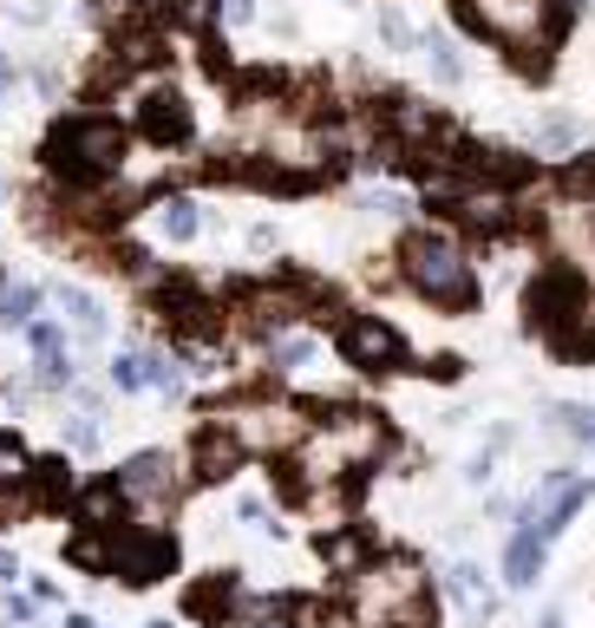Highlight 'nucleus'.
<instances>
[{
    "mask_svg": "<svg viewBox=\"0 0 595 628\" xmlns=\"http://www.w3.org/2000/svg\"><path fill=\"white\" fill-rule=\"evenodd\" d=\"M426 66H432V79H439V85H459V79H465V66H459V46H452V39H426Z\"/></svg>",
    "mask_w": 595,
    "mask_h": 628,
    "instance_id": "412c9836",
    "label": "nucleus"
},
{
    "mask_svg": "<svg viewBox=\"0 0 595 628\" xmlns=\"http://www.w3.org/2000/svg\"><path fill=\"white\" fill-rule=\"evenodd\" d=\"M590 229H595V203H590Z\"/></svg>",
    "mask_w": 595,
    "mask_h": 628,
    "instance_id": "e433bc0d",
    "label": "nucleus"
},
{
    "mask_svg": "<svg viewBox=\"0 0 595 628\" xmlns=\"http://www.w3.org/2000/svg\"><path fill=\"white\" fill-rule=\"evenodd\" d=\"M242 446H236V433L216 419V426H203L197 433V446H190V465H197V478H210V485H223V478H236L242 472Z\"/></svg>",
    "mask_w": 595,
    "mask_h": 628,
    "instance_id": "9d476101",
    "label": "nucleus"
},
{
    "mask_svg": "<svg viewBox=\"0 0 595 628\" xmlns=\"http://www.w3.org/2000/svg\"><path fill=\"white\" fill-rule=\"evenodd\" d=\"M386 452V426L373 413H334V419H308L301 446H295V478L308 485H347L354 472H367Z\"/></svg>",
    "mask_w": 595,
    "mask_h": 628,
    "instance_id": "f257e3e1",
    "label": "nucleus"
},
{
    "mask_svg": "<svg viewBox=\"0 0 595 628\" xmlns=\"http://www.w3.org/2000/svg\"><path fill=\"white\" fill-rule=\"evenodd\" d=\"M111 485H118V498H124V524H138V531H170V505H177V491H183V472H177L170 452H138V459H124V465L111 472Z\"/></svg>",
    "mask_w": 595,
    "mask_h": 628,
    "instance_id": "423d86ee",
    "label": "nucleus"
},
{
    "mask_svg": "<svg viewBox=\"0 0 595 628\" xmlns=\"http://www.w3.org/2000/svg\"><path fill=\"white\" fill-rule=\"evenodd\" d=\"M66 628H92V616H79V609H72V616H66Z\"/></svg>",
    "mask_w": 595,
    "mask_h": 628,
    "instance_id": "f704fd0d",
    "label": "nucleus"
},
{
    "mask_svg": "<svg viewBox=\"0 0 595 628\" xmlns=\"http://www.w3.org/2000/svg\"><path fill=\"white\" fill-rule=\"evenodd\" d=\"M590 452H595V439H590Z\"/></svg>",
    "mask_w": 595,
    "mask_h": 628,
    "instance_id": "4c0bfd02",
    "label": "nucleus"
},
{
    "mask_svg": "<svg viewBox=\"0 0 595 628\" xmlns=\"http://www.w3.org/2000/svg\"><path fill=\"white\" fill-rule=\"evenodd\" d=\"M66 446H72V452H98V426H92V419H72V426H66Z\"/></svg>",
    "mask_w": 595,
    "mask_h": 628,
    "instance_id": "cd10ccee",
    "label": "nucleus"
},
{
    "mask_svg": "<svg viewBox=\"0 0 595 628\" xmlns=\"http://www.w3.org/2000/svg\"><path fill=\"white\" fill-rule=\"evenodd\" d=\"M33 308H39V288H13V295L0 301V328H26Z\"/></svg>",
    "mask_w": 595,
    "mask_h": 628,
    "instance_id": "393cba45",
    "label": "nucleus"
},
{
    "mask_svg": "<svg viewBox=\"0 0 595 628\" xmlns=\"http://www.w3.org/2000/svg\"><path fill=\"white\" fill-rule=\"evenodd\" d=\"M544 550H550V537H544L531 518H517V531H511V544H504V583H511V590H531V583L544 577Z\"/></svg>",
    "mask_w": 595,
    "mask_h": 628,
    "instance_id": "f8f14e48",
    "label": "nucleus"
},
{
    "mask_svg": "<svg viewBox=\"0 0 595 628\" xmlns=\"http://www.w3.org/2000/svg\"><path fill=\"white\" fill-rule=\"evenodd\" d=\"M269 354H275V367H282V374H308V367H314V354H321V341L295 321V328H282V334H269Z\"/></svg>",
    "mask_w": 595,
    "mask_h": 628,
    "instance_id": "2eb2a0df",
    "label": "nucleus"
},
{
    "mask_svg": "<svg viewBox=\"0 0 595 628\" xmlns=\"http://www.w3.org/2000/svg\"><path fill=\"white\" fill-rule=\"evenodd\" d=\"M223 426L236 433V446H242L249 459H288V452L301 446V433H308V413H301V406H282V400H249V406H236Z\"/></svg>",
    "mask_w": 595,
    "mask_h": 628,
    "instance_id": "0eeeda50",
    "label": "nucleus"
},
{
    "mask_svg": "<svg viewBox=\"0 0 595 628\" xmlns=\"http://www.w3.org/2000/svg\"><path fill=\"white\" fill-rule=\"evenodd\" d=\"M111 380H118L124 393H138V354H118V360H111Z\"/></svg>",
    "mask_w": 595,
    "mask_h": 628,
    "instance_id": "c756f323",
    "label": "nucleus"
},
{
    "mask_svg": "<svg viewBox=\"0 0 595 628\" xmlns=\"http://www.w3.org/2000/svg\"><path fill=\"white\" fill-rule=\"evenodd\" d=\"M223 20H229V26H242V20H255V0H223Z\"/></svg>",
    "mask_w": 595,
    "mask_h": 628,
    "instance_id": "7c9ffc66",
    "label": "nucleus"
},
{
    "mask_svg": "<svg viewBox=\"0 0 595 628\" xmlns=\"http://www.w3.org/2000/svg\"><path fill=\"white\" fill-rule=\"evenodd\" d=\"M295 628H360V616L354 609H334V603H301Z\"/></svg>",
    "mask_w": 595,
    "mask_h": 628,
    "instance_id": "aec40b11",
    "label": "nucleus"
},
{
    "mask_svg": "<svg viewBox=\"0 0 595 628\" xmlns=\"http://www.w3.org/2000/svg\"><path fill=\"white\" fill-rule=\"evenodd\" d=\"M360 628H439L426 570L413 557H367L354 570V603H347Z\"/></svg>",
    "mask_w": 595,
    "mask_h": 628,
    "instance_id": "f03ea898",
    "label": "nucleus"
},
{
    "mask_svg": "<svg viewBox=\"0 0 595 628\" xmlns=\"http://www.w3.org/2000/svg\"><path fill=\"white\" fill-rule=\"evenodd\" d=\"M557 347H563V354H583V360H595V288H590V295H576V308L563 315V328H557Z\"/></svg>",
    "mask_w": 595,
    "mask_h": 628,
    "instance_id": "4468645a",
    "label": "nucleus"
},
{
    "mask_svg": "<svg viewBox=\"0 0 595 628\" xmlns=\"http://www.w3.org/2000/svg\"><path fill=\"white\" fill-rule=\"evenodd\" d=\"M33 387L39 393H66L72 387V354H66V334L52 321L33 328Z\"/></svg>",
    "mask_w": 595,
    "mask_h": 628,
    "instance_id": "9b49d317",
    "label": "nucleus"
},
{
    "mask_svg": "<svg viewBox=\"0 0 595 628\" xmlns=\"http://www.w3.org/2000/svg\"><path fill=\"white\" fill-rule=\"evenodd\" d=\"M79 524H85V531H118V524H124V498H118L111 478L79 491Z\"/></svg>",
    "mask_w": 595,
    "mask_h": 628,
    "instance_id": "ddd939ff",
    "label": "nucleus"
},
{
    "mask_svg": "<svg viewBox=\"0 0 595 628\" xmlns=\"http://www.w3.org/2000/svg\"><path fill=\"white\" fill-rule=\"evenodd\" d=\"M13 577H20V557H13V550H0V583H13Z\"/></svg>",
    "mask_w": 595,
    "mask_h": 628,
    "instance_id": "473e14b6",
    "label": "nucleus"
},
{
    "mask_svg": "<svg viewBox=\"0 0 595 628\" xmlns=\"http://www.w3.org/2000/svg\"><path fill=\"white\" fill-rule=\"evenodd\" d=\"M52 301H59V308L72 315V328H79V334H92V341L105 334V308H98V301H92L85 288H72V282H59V288H52Z\"/></svg>",
    "mask_w": 595,
    "mask_h": 628,
    "instance_id": "f3484780",
    "label": "nucleus"
},
{
    "mask_svg": "<svg viewBox=\"0 0 595 628\" xmlns=\"http://www.w3.org/2000/svg\"><path fill=\"white\" fill-rule=\"evenodd\" d=\"M131 7H138V0H98V13H105V20H124Z\"/></svg>",
    "mask_w": 595,
    "mask_h": 628,
    "instance_id": "2f4dec72",
    "label": "nucleus"
},
{
    "mask_svg": "<svg viewBox=\"0 0 595 628\" xmlns=\"http://www.w3.org/2000/svg\"><path fill=\"white\" fill-rule=\"evenodd\" d=\"M400 275L432 301V308H472L478 301V275L465 262V242L452 229H413L400 249Z\"/></svg>",
    "mask_w": 595,
    "mask_h": 628,
    "instance_id": "20e7f679",
    "label": "nucleus"
},
{
    "mask_svg": "<svg viewBox=\"0 0 595 628\" xmlns=\"http://www.w3.org/2000/svg\"><path fill=\"white\" fill-rule=\"evenodd\" d=\"M242 628H295V603H288V596H262V603L242 616Z\"/></svg>",
    "mask_w": 595,
    "mask_h": 628,
    "instance_id": "4be33fe9",
    "label": "nucleus"
},
{
    "mask_svg": "<svg viewBox=\"0 0 595 628\" xmlns=\"http://www.w3.org/2000/svg\"><path fill=\"white\" fill-rule=\"evenodd\" d=\"M544 628H563V616H544Z\"/></svg>",
    "mask_w": 595,
    "mask_h": 628,
    "instance_id": "c9c22d12",
    "label": "nucleus"
},
{
    "mask_svg": "<svg viewBox=\"0 0 595 628\" xmlns=\"http://www.w3.org/2000/svg\"><path fill=\"white\" fill-rule=\"evenodd\" d=\"M138 387H151V393H177V367H170L164 354H138Z\"/></svg>",
    "mask_w": 595,
    "mask_h": 628,
    "instance_id": "5701e85b",
    "label": "nucleus"
},
{
    "mask_svg": "<svg viewBox=\"0 0 595 628\" xmlns=\"http://www.w3.org/2000/svg\"><path fill=\"white\" fill-rule=\"evenodd\" d=\"M229 609H236V583H229V577L190 583V616H197V623H229Z\"/></svg>",
    "mask_w": 595,
    "mask_h": 628,
    "instance_id": "dca6fc26",
    "label": "nucleus"
},
{
    "mask_svg": "<svg viewBox=\"0 0 595 628\" xmlns=\"http://www.w3.org/2000/svg\"><path fill=\"white\" fill-rule=\"evenodd\" d=\"M557 419L570 439H595V406H557Z\"/></svg>",
    "mask_w": 595,
    "mask_h": 628,
    "instance_id": "a878e982",
    "label": "nucleus"
},
{
    "mask_svg": "<svg viewBox=\"0 0 595 628\" xmlns=\"http://www.w3.org/2000/svg\"><path fill=\"white\" fill-rule=\"evenodd\" d=\"M157 229H164L170 242H197V236H203V210H197L190 197H170V203L157 210Z\"/></svg>",
    "mask_w": 595,
    "mask_h": 628,
    "instance_id": "a211bd4d",
    "label": "nucleus"
},
{
    "mask_svg": "<svg viewBox=\"0 0 595 628\" xmlns=\"http://www.w3.org/2000/svg\"><path fill=\"white\" fill-rule=\"evenodd\" d=\"M380 33H386V46H413V39H419V33H413V20H406L400 7H386V13H380Z\"/></svg>",
    "mask_w": 595,
    "mask_h": 628,
    "instance_id": "bb28decb",
    "label": "nucleus"
},
{
    "mask_svg": "<svg viewBox=\"0 0 595 628\" xmlns=\"http://www.w3.org/2000/svg\"><path fill=\"white\" fill-rule=\"evenodd\" d=\"M46 170L72 190H92V183H111L124 170V131L111 118H66L52 125L46 138Z\"/></svg>",
    "mask_w": 595,
    "mask_h": 628,
    "instance_id": "7ed1b4c3",
    "label": "nucleus"
},
{
    "mask_svg": "<svg viewBox=\"0 0 595 628\" xmlns=\"http://www.w3.org/2000/svg\"><path fill=\"white\" fill-rule=\"evenodd\" d=\"M341 360L360 367V374H393V367L406 360V341H400V328L380 321V315H347V321H341Z\"/></svg>",
    "mask_w": 595,
    "mask_h": 628,
    "instance_id": "6e6552de",
    "label": "nucleus"
},
{
    "mask_svg": "<svg viewBox=\"0 0 595 628\" xmlns=\"http://www.w3.org/2000/svg\"><path fill=\"white\" fill-rule=\"evenodd\" d=\"M459 13L485 33V39H498V46H511L524 66H537L544 72V52L557 46V33H563V0H459Z\"/></svg>",
    "mask_w": 595,
    "mask_h": 628,
    "instance_id": "39448f33",
    "label": "nucleus"
},
{
    "mask_svg": "<svg viewBox=\"0 0 595 628\" xmlns=\"http://www.w3.org/2000/svg\"><path fill=\"white\" fill-rule=\"evenodd\" d=\"M445 583H452V596H459V603H465V609H472V616H478V623H485V616H491V596H485V577H478V570H472V564H459V570H452V577H445Z\"/></svg>",
    "mask_w": 595,
    "mask_h": 628,
    "instance_id": "6ab92c4d",
    "label": "nucleus"
},
{
    "mask_svg": "<svg viewBox=\"0 0 595 628\" xmlns=\"http://www.w3.org/2000/svg\"><path fill=\"white\" fill-rule=\"evenodd\" d=\"M576 275H583V282H590V288H595V249H590V256H583V262H576Z\"/></svg>",
    "mask_w": 595,
    "mask_h": 628,
    "instance_id": "72a5a7b5",
    "label": "nucleus"
},
{
    "mask_svg": "<svg viewBox=\"0 0 595 628\" xmlns=\"http://www.w3.org/2000/svg\"><path fill=\"white\" fill-rule=\"evenodd\" d=\"M321 550H328V564H334V570H360V564H367V544H360L354 531H334Z\"/></svg>",
    "mask_w": 595,
    "mask_h": 628,
    "instance_id": "b1692460",
    "label": "nucleus"
},
{
    "mask_svg": "<svg viewBox=\"0 0 595 628\" xmlns=\"http://www.w3.org/2000/svg\"><path fill=\"white\" fill-rule=\"evenodd\" d=\"M537 138H544V144H550V151H563V144H570V138H576V125H570V118H550V125H544V131H537Z\"/></svg>",
    "mask_w": 595,
    "mask_h": 628,
    "instance_id": "c85d7f7f",
    "label": "nucleus"
},
{
    "mask_svg": "<svg viewBox=\"0 0 595 628\" xmlns=\"http://www.w3.org/2000/svg\"><path fill=\"white\" fill-rule=\"evenodd\" d=\"M452 210H459V223H465V229L498 236V229L517 216V197H511L498 177H491V183H485V177H465V183H459V197H452Z\"/></svg>",
    "mask_w": 595,
    "mask_h": 628,
    "instance_id": "1a4fd4ad",
    "label": "nucleus"
}]
</instances>
